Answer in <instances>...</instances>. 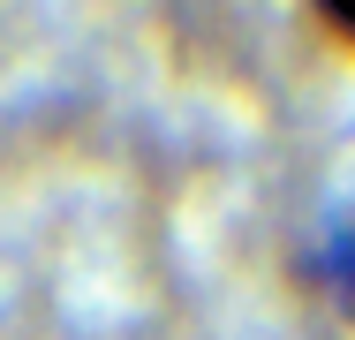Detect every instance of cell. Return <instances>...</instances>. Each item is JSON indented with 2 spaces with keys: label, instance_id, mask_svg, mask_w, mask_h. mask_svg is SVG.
Instances as JSON below:
<instances>
[{
  "label": "cell",
  "instance_id": "6da1fadb",
  "mask_svg": "<svg viewBox=\"0 0 355 340\" xmlns=\"http://www.w3.org/2000/svg\"><path fill=\"white\" fill-rule=\"evenodd\" d=\"M318 280H325L333 310L355 325V197L340 212H325V227H318Z\"/></svg>",
  "mask_w": 355,
  "mask_h": 340
},
{
  "label": "cell",
  "instance_id": "7a4b0ae2",
  "mask_svg": "<svg viewBox=\"0 0 355 340\" xmlns=\"http://www.w3.org/2000/svg\"><path fill=\"white\" fill-rule=\"evenodd\" d=\"M318 8H325V23H333V31L355 46V0H318Z\"/></svg>",
  "mask_w": 355,
  "mask_h": 340
}]
</instances>
